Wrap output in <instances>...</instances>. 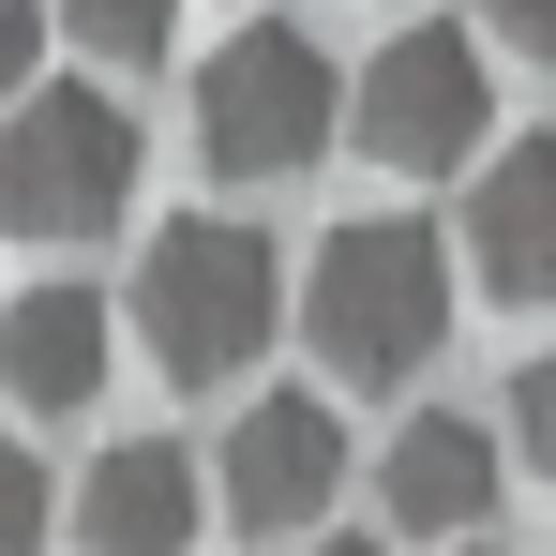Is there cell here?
Wrapping results in <instances>:
<instances>
[{
  "label": "cell",
  "instance_id": "1",
  "mask_svg": "<svg viewBox=\"0 0 556 556\" xmlns=\"http://www.w3.org/2000/svg\"><path fill=\"white\" fill-rule=\"evenodd\" d=\"M437 331H452V241H437L421 211H362V226L316 241L301 346L346 376V391H406V376L437 362Z\"/></svg>",
  "mask_w": 556,
  "mask_h": 556
},
{
  "label": "cell",
  "instance_id": "2",
  "mask_svg": "<svg viewBox=\"0 0 556 556\" xmlns=\"http://www.w3.org/2000/svg\"><path fill=\"white\" fill-rule=\"evenodd\" d=\"M286 316V256L256 226H226V211H181V226H151V256H136V301H121V331L151 346V362L181 376V391H226V376L271 346Z\"/></svg>",
  "mask_w": 556,
  "mask_h": 556
},
{
  "label": "cell",
  "instance_id": "3",
  "mask_svg": "<svg viewBox=\"0 0 556 556\" xmlns=\"http://www.w3.org/2000/svg\"><path fill=\"white\" fill-rule=\"evenodd\" d=\"M331 136H346V61L301 15H256V30H226L195 61V151H211V181H301Z\"/></svg>",
  "mask_w": 556,
  "mask_h": 556
},
{
  "label": "cell",
  "instance_id": "4",
  "mask_svg": "<svg viewBox=\"0 0 556 556\" xmlns=\"http://www.w3.org/2000/svg\"><path fill=\"white\" fill-rule=\"evenodd\" d=\"M346 136H362L391 181H452L496 151V61H481V30L452 15H421V30H391L362 76H346Z\"/></svg>",
  "mask_w": 556,
  "mask_h": 556
},
{
  "label": "cell",
  "instance_id": "5",
  "mask_svg": "<svg viewBox=\"0 0 556 556\" xmlns=\"http://www.w3.org/2000/svg\"><path fill=\"white\" fill-rule=\"evenodd\" d=\"M136 211V121L105 91H30L0 121V226H30L46 256Z\"/></svg>",
  "mask_w": 556,
  "mask_h": 556
},
{
  "label": "cell",
  "instance_id": "6",
  "mask_svg": "<svg viewBox=\"0 0 556 556\" xmlns=\"http://www.w3.org/2000/svg\"><path fill=\"white\" fill-rule=\"evenodd\" d=\"M331 481H346V421H331V391H256L241 421H226V452H211V496H226V527H316L331 511Z\"/></svg>",
  "mask_w": 556,
  "mask_h": 556
},
{
  "label": "cell",
  "instance_id": "7",
  "mask_svg": "<svg viewBox=\"0 0 556 556\" xmlns=\"http://www.w3.org/2000/svg\"><path fill=\"white\" fill-rule=\"evenodd\" d=\"M466 271L496 301H556V136H496L466 166Z\"/></svg>",
  "mask_w": 556,
  "mask_h": 556
},
{
  "label": "cell",
  "instance_id": "8",
  "mask_svg": "<svg viewBox=\"0 0 556 556\" xmlns=\"http://www.w3.org/2000/svg\"><path fill=\"white\" fill-rule=\"evenodd\" d=\"M105 362H121V301H91V286H15L0 301V391L30 421H76L105 391Z\"/></svg>",
  "mask_w": 556,
  "mask_h": 556
},
{
  "label": "cell",
  "instance_id": "9",
  "mask_svg": "<svg viewBox=\"0 0 556 556\" xmlns=\"http://www.w3.org/2000/svg\"><path fill=\"white\" fill-rule=\"evenodd\" d=\"M195 511H211V481H195L181 437H121V452H91V481H76V556H181Z\"/></svg>",
  "mask_w": 556,
  "mask_h": 556
},
{
  "label": "cell",
  "instance_id": "10",
  "mask_svg": "<svg viewBox=\"0 0 556 556\" xmlns=\"http://www.w3.org/2000/svg\"><path fill=\"white\" fill-rule=\"evenodd\" d=\"M376 496H391L406 542H481V511H496V437L452 421V406H406L391 452H376Z\"/></svg>",
  "mask_w": 556,
  "mask_h": 556
},
{
  "label": "cell",
  "instance_id": "11",
  "mask_svg": "<svg viewBox=\"0 0 556 556\" xmlns=\"http://www.w3.org/2000/svg\"><path fill=\"white\" fill-rule=\"evenodd\" d=\"M61 30H76L91 61L136 76V61H166V46H181V0H61Z\"/></svg>",
  "mask_w": 556,
  "mask_h": 556
},
{
  "label": "cell",
  "instance_id": "12",
  "mask_svg": "<svg viewBox=\"0 0 556 556\" xmlns=\"http://www.w3.org/2000/svg\"><path fill=\"white\" fill-rule=\"evenodd\" d=\"M0 556H46V466L15 421H0Z\"/></svg>",
  "mask_w": 556,
  "mask_h": 556
},
{
  "label": "cell",
  "instance_id": "13",
  "mask_svg": "<svg viewBox=\"0 0 556 556\" xmlns=\"http://www.w3.org/2000/svg\"><path fill=\"white\" fill-rule=\"evenodd\" d=\"M511 452L556 481V346H527V362H511Z\"/></svg>",
  "mask_w": 556,
  "mask_h": 556
},
{
  "label": "cell",
  "instance_id": "14",
  "mask_svg": "<svg viewBox=\"0 0 556 556\" xmlns=\"http://www.w3.org/2000/svg\"><path fill=\"white\" fill-rule=\"evenodd\" d=\"M61 0H0V105H30V61H46Z\"/></svg>",
  "mask_w": 556,
  "mask_h": 556
},
{
  "label": "cell",
  "instance_id": "15",
  "mask_svg": "<svg viewBox=\"0 0 556 556\" xmlns=\"http://www.w3.org/2000/svg\"><path fill=\"white\" fill-rule=\"evenodd\" d=\"M481 30H496L511 61H556V0H481Z\"/></svg>",
  "mask_w": 556,
  "mask_h": 556
},
{
  "label": "cell",
  "instance_id": "16",
  "mask_svg": "<svg viewBox=\"0 0 556 556\" xmlns=\"http://www.w3.org/2000/svg\"><path fill=\"white\" fill-rule=\"evenodd\" d=\"M301 556H391V542H301Z\"/></svg>",
  "mask_w": 556,
  "mask_h": 556
},
{
  "label": "cell",
  "instance_id": "17",
  "mask_svg": "<svg viewBox=\"0 0 556 556\" xmlns=\"http://www.w3.org/2000/svg\"><path fill=\"white\" fill-rule=\"evenodd\" d=\"M452 556H481V542H452Z\"/></svg>",
  "mask_w": 556,
  "mask_h": 556
}]
</instances>
